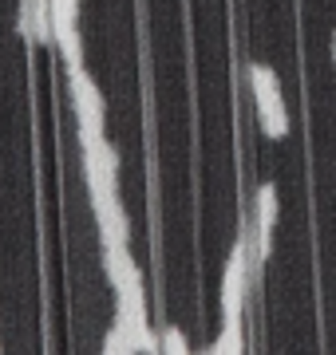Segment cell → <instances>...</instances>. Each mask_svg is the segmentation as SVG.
<instances>
[{"instance_id":"cell-8","label":"cell","mask_w":336,"mask_h":355,"mask_svg":"<svg viewBox=\"0 0 336 355\" xmlns=\"http://www.w3.org/2000/svg\"><path fill=\"white\" fill-rule=\"evenodd\" d=\"M158 352L186 355V352H190V343H186V336H182L178 328H162V331H158Z\"/></svg>"},{"instance_id":"cell-9","label":"cell","mask_w":336,"mask_h":355,"mask_svg":"<svg viewBox=\"0 0 336 355\" xmlns=\"http://www.w3.org/2000/svg\"><path fill=\"white\" fill-rule=\"evenodd\" d=\"M333 64H336V28H333Z\"/></svg>"},{"instance_id":"cell-5","label":"cell","mask_w":336,"mask_h":355,"mask_svg":"<svg viewBox=\"0 0 336 355\" xmlns=\"http://www.w3.org/2000/svg\"><path fill=\"white\" fill-rule=\"evenodd\" d=\"M16 28L20 36L32 40V44H56V32H52V0H24L20 4V16H16Z\"/></svg>"},{"instance_id":"cell-6","label":"cell","mask_w":336,"mask_h":355,"mask_svg":"<svg viewBox=\"0 0 336 355\" xmlns=\"http://www.w3.org/2000/svg\"><path fill=\"white\" fill-rule=\"evenodd\" d=\"M52 32H56V48H60V55H64V67H67V71L83 67V40H79V20H56Z\"/></svg>"},{"instance_id":"cell-7","label":"cell","mask_w":336,"mask_h":355,"mask_svg":"<svg viewBox=\"0 0 336 355\" xmlns=\"http://www.w3.org/2000/svg\"><path fill=\"white\" fill-rule=\"evenodd\" d=\"M246 352V340H242V320H221V336L210 343V355H237Z\"/></svg>"},{"instance_id":"cell-4","label":"cell","mask_w":336,"mask_h":355,"mask_svg":"<svg viewBox=\"0 0 336 355\" xmlns=\"http://www.w3.org/2000/svg\"><path fill=\"white\" fill-rule=\"evenodd\" d=\"M103 268H107V280L115 296H135V292H146L142 288V272L131 257L127 241H115V245H103Z\"/></svg>"},{"instance_id":"cell-2","label":"cell","mask_w":336,"mask_h":355,"mask_svg":"<svg viewBox=\"0 0 336 355\" xmlns=\"http://www.w3.org/2000/svg\"><path fill=\"white\" fill-rule=\"evenodd\" d=\"M67 87H72V103H76L79 135H107V103L103 91L95 87V79L83 67H76V71H67Z\"/></svg>"},{"instance_id":"cell-3","label":"cell","mask_w":336,"mask_h":355,"mask_svg":"<svg viewBox=\"0 0 336 355\" xmlns=\"http://www.w3.org/2000/svg\"><path fill=\"white\" fill-rule=\"evenodd\" d=\"M277 214H281V205H277V186L273 182H261L258 186V198H253V257L261 261H269V249H273V229H277Z\"/></svg>"},{"instance_id":"cell-1","label":"cell","mask_w":336,"mask_h":355,"mask_svg":"<svg viewBox=\"0 0 336 355\" xmlns=\"http://www.w3.org/2000/svg\"><path fill=\"white\" fill-rule=\"evenodd\" d=\"M249 91H253V107H258V127L269 139L289 135V111H285L281 79L269 64H249Z\"/></svg>"}]
</instances>
